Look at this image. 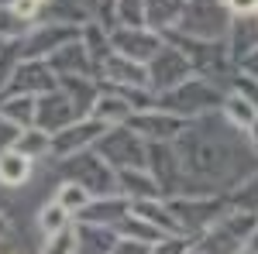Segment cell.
<instances>
[{"instance_id": "obj_1", "label": "cell", "mask_w": 258, "mask_h": 254, "mask_svg": "<svg viewBox=\"0 0 258 254\" xmlns=\"http://www.w3.org/2000/svg\"><path fill=\"white\" fill-rule=\"evenodd\" d=\"M31 172V165H28V158L18 155V151H7V155H0V182H11V186H18L24 182Z\"/></svg>"}, {"instance_id": "obj_2", "label": "cell", "mask_w": 258, "mask_h": 254, "mask_svg": "<svg viewBox=\"0 0 258 254\" xmlns=\"http://www.w3.org/2000/svg\"><path fill=\"white\" fill-rule=\"evenodd\" d=\"M227 114H231V120H238L241 127H251V124H255V107H251V100L234 97L227 103Z\"/></svg>"}, {"instance_id": "obj_3", "label": "cell", "mask_w": 258, "mask_h": 254, "mask_svg": "<svg viewBox=\"0 0 258 254\" xmlns=\"http://www.w3.org/2000/svg\"><path fill=\"white\" fill-rule=\"evenodd\" d=\"M41 227L48 230V234L55 237L59 230H66V206H59V203H52L45 213H41Z\"/></svg>"}, {"instance_id": "obj_4", "label": "cell", "mask_w": 258, "mask_h": 254, "mask_svg": "<svg viewBox=\"0 0 258 254\" xmlns=\"http://www.w3.org/2000/svg\"><path fill=\"white\" fill-rule=\"evenodd\" d=\"M73 244H76V237H73V230L66 227V230H59V234L52 237V244H48L45 254H73Z\"/></svg>"}, {"instance_id": "obj_5", "label": "cell", "mask_w": 258, "mask_h": 254, "mask_svg": "<svg viewBox=\"0 0 258 254\" xmlns=\"http://www.w3.org/2000/svg\"><path fill=\"white\" fill-rule=\"evenodd\" d=\"M28 107H31V100H18V103H11L4 114L11 120H21V124H24V120H31V110H28Z\"/></svg>"}, {"instance_id": "obj_6", "label": "cell", "mask_w": 258, "mask_h": 254, "mask_svg": "<svg viewBox=\"0 0 258 254\" xmlns=\"http://www.w3.org/2000/svg\"><path fill=\"white\" fill-rule=\"evenodd\" d=\"M62 206H86V193H83V186H69V189L62 193Z\"/></svg>"}, {"instance_id": "obj_7", "label": "cell", "mask_w": 258, "mask_h": 254, "mask_svg": "<svg viewBox=\"0 0 258 254\" xmlns=\"http://www.w3.org/2000/svg\"><path fill=\"white\" fill-rule=\"evenodd\" d=\"M124 110H127V107H124L120 100H103V103H100V117H110V114H114V117H120Z\"/></svg>"}, {"instance_id": "obj_8", "label": "cell", "mask_w": 258, "mask_h": 254, "mask_svg": "<svg viewBox=\"0 0 258 254\" xmlns=\"http://www.w3.org/2000/svg\"><path fill=\"white\" fill-rule=\"evenodd\" d=\"M238 14H251V11H258V0H227Z\"/></svg>"}, {"instance_id": "obj_9", "label": "cell", "mask_w": 258, "mask_h": 254, "mask_svg": "<svg viewBox=\"0 0 258 254\" xmlns=\"http://www.w3.org/2000/svg\"><path fill=\"white\" fill-rule=\"evenodd\" d=\"M35 7H38V0H18V4H14V14L28 18V14H35Z\"/></svg>"}, {"instance_id": "obj_10", "label": "cell", "mask_w": 258, "mask_h": 254, "mask_svg": "<svg viewBox=\"0 0 258 254\" xmlns=\"http://www.w3.org/2000/svg\"><path fill=\"white\" fill-rule=\"evenodd\" d=\"M21 148H35V151H38V148H45V137L41 134H28L24 141H21Z\"/></svg>"}, {"instance_id": "obj_11", "label": "cell", "mask_w": 258, "mask_h": 254, "mask_svg": "<svg viewBox=\"0 0 258 254\" xmlns=\"http://www.w3.org/2000/svg\"><path fill=\"white\" fill-rule=\"evenodd\" d=\"M248 69H251V72H255V76H258V52H255V55H251V62H248Z\"/></svg>"}, {"instance_id": "obj_12", "label": "cell", "mask_w": 258, "mask_h": 254, "mask_svg": "<svg viewBox=\"0 0 258 254\" xmlns=\"http://www.w3.org/2000/svg\"><path fill=\"white\" fill-rule=\"evenodd\" d=\"M255 148H258V124H255Z\"/></svg>"}, {"instance_id": "obj_13", "label": "cell", "mask_w": 258, "mask_h": 254, "mask_svg": "<svg viewBox=\"0 0 258 254\" xmlns=\"http://www.w3.org/2000/svg\"><path fill=\"white\" fill-rule=\"evenodd\" d=\"M255 251H258V237H255Z\"/></svg>"}]
</instances>
